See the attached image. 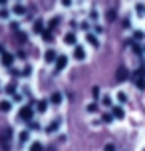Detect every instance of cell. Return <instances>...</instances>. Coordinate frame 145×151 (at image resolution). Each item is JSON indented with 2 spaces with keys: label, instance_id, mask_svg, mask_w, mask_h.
<instances>
[{
  "label": "cell",
  "instance_id": "obj_1",
  "mask_svg": "<svg viewBox=\"0 0 145 151\" xmlns=\"http://www.w3.org/2000/svg\"><path fill=\"white\" fill-rule=\"evenodd\" d=\"M127 76H129V74H127V70H125V68H119V70H117V80H119V82L127 80Z\"/></svg>",
  "mask_w": 145,
  "mask_h": 151
},
{
  "label": "cell",
  "instance_id": "obj_2",
  "mask_svg": "<svg viewBox=\"0 0 145 151\" xmlns=\"http://www.w3.org/2000/svg\"><path fill=\"white\" fill-rule=\"evenodd\" d=\"M74 56H76V60H84V58H85V52L82 50V48H76V50H74Z\"/></svg>",
  "mask_w": 145,
  "mask_h": 151
},
{
  "label": "cell",
  "instance_id": "obj_3",
  "mask_svg": "<svg viewBox=\"0 0 145 151\" xmlns=\"http://www.w3.org/2000/svg\"><path fill=\"white\" fill-rule=\"evenodd\" d=\"M66 64H68V60L62 56L60 60H58V64H56V70H58V72H60V70H64V68H66Z\"/></svg>",
  "mask_w": 145,
  "mask_h": 151
},
{
  "label": "cell",
  "instance_id": "obj_4",
  "mask_svg": "<svg viewBox=\"0 0 145 151\" xmlns=\"http://www.w3.org/2000/svg\"><path fill=\"white\" fill-rule=\"evenodd\" d=\"M135 12H137V16H145V4L143 2H139L137 6H135Z\"/></svg>",
  "mask_w": 145,
  "mask_h": 151
},
{
  "label": "cell",
  "instance_id": "obj_5",
  "mask_svg": "<svg viewBox=\"0 0 145 151\" xmlns=\"http://www.w3.org/2000/svg\"><path fill=\"white\" fill-rule=\"evenodd\" d=\"M113 115L117 117V119H123V117H125V111H123L121 107H115V109H113Z\"/></svg>",
  "mask_w": 145,
  "mask_h": 151
},
{
  "label": "cell",
  "instance_id": "obj_6",
  "mask_svg": "<svg viewBox=\"0 0 145 151\" xmlns=\"http://www.w3.org/2000/svg\"><path fill=\"white\" fill-rule=\"evenodd\" d=\"M28 135H30L28 131H22V133H20V143H26V141H28Z\"/></svg>",
  "mask_w": 145,
  "mask_h": 151
},
{
  "label": "cell",
  "instance_id": "obj_7",
  "mask_svg": "<svg viewBox=\"0 0 145 151\" xmlns=\"http://www.w3.org/2000/svg\"><path fill=\"white\" fill-rule=\"evenodd\" d=\"M30 151H42V143H32V147H30Z\"/></svg>",
  "mask_w": 145,
  "mask_h": 151
},
{
  "label": "cell",
  "instance_id": "obj_8",
  "mask_svg": "<svg viewBox=\"0 0 145 151\" xmlns=\"http://www.w3.org/2000/svg\"><path fill=\"white\" fill-rule=\"evenodd\" d=\"M117 99H119L121 104H125V101H127V96H125L123 91H119V93H117Z\"/></svg>",
  "mask_w": 145,
  "mask_h": 151
},
{
  "label": "cell",
  "instance_id": "obj_9",
  "mask_svg": "<svg viewBox=\"0 0 145 151\" xmlns=\"http://www.w3.org/2000/svg\"><path fill=\"white\" fill-rule=\"evenodd\" d=\"M66 42H68V44H76V38H74V34H68V36H66Z\"/></svg>",
  "mask_w": 145,
  "mask_h": 151
},
{
  "label": "cell",
  "instance_id": "obj_10",
  "mask_svg": "<svg viewBox=\"0 0 145 151\" xmlns=\"http://www.w3.org/2000/svg\"><path fill=\"white\" fill-rule=\"evenodd\" d=\"M0 109H2V111H8V109H10V104H8V101H2V104H0Z\"/></svg>",
  "mask_w": 145,
  "mask_h": 151
},
{
  "label": "cell",
  "instance_id": "obj_11",
  "mask_svg": "<svg viewBox=\"0 0 145 151\" xmlns=\"http://www.w3.org/2000/svg\"><path fill=\"white\" fill-rule=\"evenodd\" d=\"M52 101H54V104H60V101H62V96H60V93H54V96H52Z\"/></svg>",
  "mask_w": 145,
  "mask_h": 151
},
{
  "label": "cell",
  "instance_id": "obj_12",
  "mask_svg": "<svg viewBox=\"0 0 145 151\" xmlns=\"http://www.w3.org/2000/svg\"><path fill=\"white\" fill-rule=\"evenodd\" d=\"M88 42L93 44V46H98V38H95V36H88Z\"/></svg>",
  "mask_w": 145,
  "mask_h": 151
},
{
  "label": "cell",
  "instance_id": "obj_13",
  "mask_svg": "<svg viewBox=\"0 0 145 151\" xmlns=\"http://www.w3.org/2000/svg\"><path fill=\"white\" fill-rule=\"evenodd\" d=\"M101 101H103V106H111V99H109V96H106Z\"/></svg>",
  "mask_w": 145,
  "mask_h": 151
},
{
  "label": "cell",
  "instance_id": "obj_14",
  "mask_svg": "<svg viewBox=\"0 0 145 151\" xmlns=\"http://www.w3.org/2000/svg\"><path fill=\"white\" fill-rule=\"evenodd\" d=\"M14 12H16V14H22V12H24V8L20 6V4H18V6H14Z\"/></svg>",
  "mask_w": 145,
  "mask_h": 151
},
{
  "label": "cell",
  "instance_id": "obj_15",
  "mask_svg": "<svg viewBox=\"0 0 145 151\" xmlns=\"http://www.w3.org/2000/svg\"><path fill=\"white\" fill-rule=\"evenodd\" d=\"M54 56H56L54 52H48V54H46V60H48V62H52V60H54Z\"/></svg>",
  "mask_w": 145,
  "mask_h": 151
},
{
  "label": "cell",
  "instance_id": "obj_16",
  "mask_svg": "<svg viewBox=\"0 0 145 151\" xmlns=\"http://www.w3.org/2000/svg\"><path fill=\"white\" fill-rule=\"evenodd\" d=\"M103 151H115V147H113V145H111V143H107L106 147H103Z\"/></svg>",
  "mask_w": 145,
  "mask_h": 151
},
{
  "label": "cell",
  "instance_id": "obj_17",
  "mask_svg": "<svg viewBox=\"0 0 145 151\" xmlns=\"http://www.w3.org/2000/svg\"><path fill=\"white\" fill-rule=\"evenodd\" d=\"M42 36H44V40H46V42H52V40H50V38H52V34H50V32H46V34H42Z\"/></svg>",
  "mask_w": 145,
  "mask_h": 151
},
{
  "label": "cell",
  "instance_id": "obj_18",
  "mask_svg": "<svg viewBox=\"0 0 145 151\" xmlns=\"http://www.w3.org/2000/svg\"><path fill=\"white\" fill-rule=\"evenodd\" d=\"M10 62H12V58H10V56H6V58H4V66H10Z\"/></svg>",
  "mask_w": 145,
  "mask_h": 151
},
{
  "label": "cell",
  "instance_id": "obj_19",
  "mask_svg": "<svg viewBox=\"0 0 145 151\" xmlns=\"http://www.w3.org/2000/svg\"><path fill=\"white\" fill-rule=\"evenodd\" d=\"M4 2H6V0H0V4H4Z\"/></svg>",
  "mask_w": 145,
  "mask_h": 151
}]
</instances>
